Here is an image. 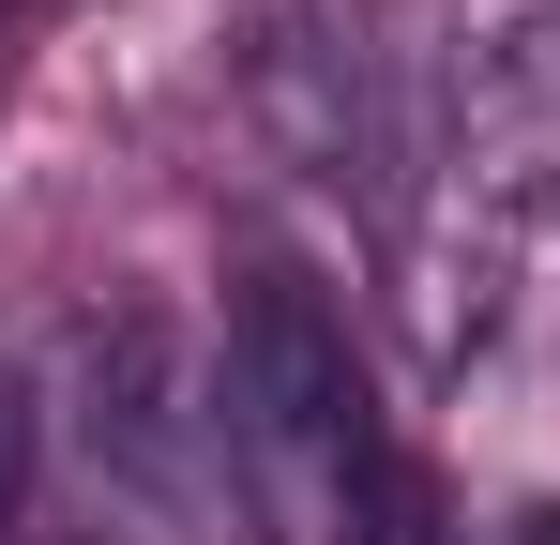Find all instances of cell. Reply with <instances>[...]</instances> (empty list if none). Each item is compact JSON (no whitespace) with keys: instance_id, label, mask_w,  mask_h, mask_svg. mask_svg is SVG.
<instances>
[{"instance_id":"6da1fadb","label":"cell","mask_w":560,"mask_h":545,"mask_svg":"<svg viewBox=\"0 0 560 545\" xmlns=\"http://www.w3.org/2000/svg\"><path fill=\"white\" fill-rule=\"evenodd\" d=\"M212 409H228V454H243V500L258 515H288L303 545H364L378 485H394V440L364 409V363H349V318L318 303V272L258 258L228 288Z\"/></svg>"},{"instance_id":"7a4b0ae2","label":"cell","mask_w":560,"mask_h":545,"mask_svg":"<svg viewBox=\"0 0 560 545\" xmlns=\"http://www.w3.org/2000/svg\"><path fill=\"white\" fill-rule=\"evenodd\" d=\"M560 228V0H500L455 46V152H440V349L500 318L515 258Z\"/></svg>"},{"instance_id":"3957f363","label":"cell","mask_w":560,"mask_h":545,"mask_svg":"<svg viewBox=\"0 0 560 545\" xmlns=\"http://www.w3.org/2000/svg\"><path fill=\"white\" fill-rule=\"evenodd\" d=\"M258 121H273V152L318 197L394 212L409 91H394V46H378V0H288L273 31H258Z\"/></svg>"},{"instance_id":"277c9868","label":"cell","mask_w":560,"mask_h":545,"mask_svg":"<svg viewBox=\"0 0 560 545\" xmlns=\"http://www.w3.org/2000/svg\"><path fill=\"white\" fill-rule=\"evenodd\" d=\"M15 500H31V394H15V363H0V531H15Z\"/></svg>"},{"instance_id":"5b68a950","label":"cell","mask_w":560,"mask_h":545,"mask_svg":"<svg viewBox=\"0 0 560 545\" xmlns=\"http://www.w3.org/2000/svg\"><path fill=\"white\" fill-rule=\"evenodd\" d=\"M500 545H560V500H530V515H515V531H500Z\"/></svg>"},{"instance_id":"8992f818","label":"cell","mask_w":560,"mask_h":545,"mask_svg":"<svg viewBox=\"0 0 560 545\" xmlns=\"http://www.w3.org/2000/svg\"><path fill=\"white\" fill-rule=\"evenodd\" d=\"M0 91H15V46H0Z\"/></svg>"}]
</instances>
